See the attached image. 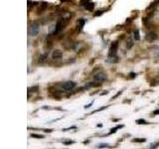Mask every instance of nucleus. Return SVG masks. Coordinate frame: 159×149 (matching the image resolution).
Masks as SVG:
<instances>
[{
  "label": "nucleus",
  "mask_w": 159,
  "mask_h": 149,
  "mask_svg": "<svg viewBox=\"0 0 159 149\" xmlns=\"http://www.w3.org/2000/svg\"><path fill=\"white\" fill-rule=\"evenodd\" d=\"M62 57H63V53L60 51V50H56V51H54L52 54V58L54 60H60V59H62Z\"/></svg>",
  "instance_id": "6e6552de"
},
{
  "label": "nucleus",
  "mask_w": 159,
  "mask_h": 149,
  "mask_svg": "<svg viewBox=\"0 0 159 149\" xmlns=\"http://www.w3.org/2000/svg\"><path fill=\"white\" fill-rule=\"evenodd\" d=\"M76 86H77V84L75 83V82L68 81L66 83H64L61 87H62V88L64 89V91H72L74 88H76Z\"/></svg>",
  "instance_id": "7ed1b4c3"
},
{
  "label": "nucleus",
  "mask_w": 159,
  "mask_h": 149,
  "mask_svg": "<svg viewBox=\"0 0 159 149\" xmlns=\"http://www.w3.org/2000/svg\"><path fill=\"white\" fill-rule=\"evenodd\" d=\"M40 31V26H39V23L38 22H33L29 27V35L30 36H37L38 33Z\"/></svg>",
  "instance_id": "f257e3e1"
},
{
  "label": "nucleus",
  "mask_w": 159,
  "mask_h": 149,
  "mask_svg": "<svg viewBox=\"0 0 159 149\" xmlns=\"http://www.w3.org/2000/svg\"><path fill=\"white\" fill-rule=\"evenodd\" d=\"M107 147H109V144H107V143H101V144H98V148H107Z\"/></svg>",
  "instance_id": "ddd939ff"
},
{
  "label": "nucleus",
  "mask_w": 159,
  "mask_h": 149,
  "mask_svg": "<svg viewBox=\"0 0 159 149\" xmlns=\"http://www.w3.org/2000/svg\"><path fill=\"white\" fill-rule=\"evenodd\" d=\"M82 5H84L86 8L89 10V11H93L94 8V3L93 2H89V1H82L81 2Z\"/></svg>",
  "instance_id": "0eeeda50"
},
{
  "label": "nucleus",
  "mask_w": 159,
  "mask_h": 149,
  "mask_svg": "<svg viewBox=\"0 0 159 149\" xmlns=\"http://www.w3.org/2000/svg\"><path fill=\"white\" fill-rule=\"evenodd\" d=\"M64 143L65 144H72V143H74V141H72V140H70V141H64Z\"/></svg>",
  "instance_id": "412c9836"
},
{
  "label": "nucleus",
  "mask_w": 159,
  "mask_h": 149,
  "mask_svg": "<svg viewBox=\"0 0 159 149\" xmlns=\"http://www.w3.org/2000/svg\"><path fill=\"white\" fill-rule=\"evenodd\" d=\"M64 20L65 19H60L58 20V22L55 26V30H54V34H58L60 33L63 30V28L65 27V23H64Z\"/></svg>",
  "instance_id": "39448f33"
},
{
  "label": "nucleus",
  "mask_w": 159,
  "mask_h": 149,
  "mask_svg": "<svg viewBox=\"0 0 159 149\" xmlns=\"http://www.w3.org/2000/svg\"><path fill=\"white\" fill-rule=\"evenodd\" d=\"M153 114L154 115H156V114H159V109H156V111H153Z\"/></svg>",
  "instance_id": "aec40b11"
},
{
  "label": "nucleus",
  "mask_w": 159,
  "mask_h": 149,
  "mask_svg": "<svg viewBox=\"0 0 159 149\" xmlns=\"http://www.w3.org/2000/svg\"><path fill=\"white\" fill-rule=\"evenodd\" d=\"M132 141L133 142H139V143H141V142H145L146 139L145 138H135V139H133Z\"/></svg>",
  "instance_id": "4468645a"
},
{
  "label": "nucleus",
  "mask_w": 159,
  "mask_h": 149,
  "mask_svg": "<svg viewBox=\"0 0 159 149\" xmlns=\"http://www.w3.org/2000/svg\"><path fill=\"white\" fill-rule=\"evenodd\" d=\"M31 137H33V138H44V135H41V134H35V133H32V134H31Z\"/></svg>",
  "instance_id": "dca6fc26"
},
{
  "label": "nucleus",
  "mask_w": 159,
  "mask_h": 149,
  "mask_svg": "<svg viewBox=\"0 0 159 149\" xmlns=\"http://www.w3.org/2000/svg\"><path fill=\"white\" fill-rule=\"evenodd\" d=\"M38 86H36V87H33V88H31L30 89H31V91H33V93H36L37 91H38Z\"/></svg>",
  "instance_id": "f3484780"
},
{
  "label": "nucleus",
  "mask_w": 159,
  "mask_h": 149,
  "mask_svg": "<svg viewBox=\"0 0 159 149\" xmlns=\"http://www.w3.org/2000/svg\"><path fill=\"white\" fill-rule=\"evenodd\" d=\"M120 93H121V92H118V93H117L116 94V96H114V97H113V98H116V97H118V96H119V94H120Z\"/></svg>",
  "instance_id": "4be33fe9"
},
{
  "label": "nucleus",
  "mask_w": 159,
  "mask_h": 149,
  "mask_svg": "<svg viewBox=\"0 0 159 149\" xmlns=\"http://www.w3.org/2000/svg\"><path fill=\"white\" fill-rule=\"evenodd\" d=\"M136 123H137V124H148V123L146 122L145 119H143V118L137 119V120H136Z\"/></svg>",
  "instance_id": "2eb2a0df"
},
{
  "label": "nucleus",
  "mask_w": 159,
  "mask_h": 149,
  "mask_svg": "<svg viewBox=\"0 0 159 149\" xmlns=\"http://www.w3.org/2000/svg\"><path fill=\"white\" fill-rule=\"evenodd\" d=\"M117 48H118V44L117 42H112L111 43V46L109 48V53H108V56L111 57V58H114L116 55V52H117Z\"/></svg>",
  "instance_id": "20e7f679"
},
{
  "label": "nucleus",
  "mask_w": 159,
  "mask_h": 149,
  "mask_svg": "<svg viewBox=\"0 0 159 149\" xmlns=\"http://www.w3.org/2000/svg\"><path fill=\"white\" fill-rule=\"evenodd\" d=\"M133 38L135 41H138L139 39H140V35H139V30L138 29H135L133 32Z\"/></svg>",
  "instance_id": "9b49d317"
},
{
  "label": "nucleus",
  "mask_w": 159,
  "mask_h": 149,
  "mask_svg": "<svg viewBox=\"0 0 159 149\" xmlns=\"http://www.w3.org/2000/svg\"><path fill=\"white\" fill-rule=\"evenodd\" d=\"M157 38H158L157 35L154 33V32H149V33L146 34V36H145V40H146L147 42H149V43L154 42Z\"/></svg>",
  "instance_id": "423d86ee"
},
{
  "label": "nucleus",
  "mask_w": 159,
  "mask_h": 149,
  "mask_svg": "<svg viewBox=\"0 0 159 149\" xmlns=\"http://www.w3.org/2000/svg\"><path fill=\"white\" fill-rule=\"evenodd\" d=\"M84 23H86V21H84V19H80L78 21V29L81 31V30L83 29V27L84 26Z\"/></svg>",
  "instance_id": "9d476101"
},
{
  "label": "nucleus",
  "mask_w": 159,
  "mask_h": 149,
  "mask_svg": "<svg viewBox=\"0 0 159 149\" xmlns=\"http://www.w3.org/2000/svg\"><path fill=\"white\" fill-rule=\"evenodd\" d=\"M102 13V10H99V11H98V13H94V16H99Z\"/></svg>",
  "instance_id": "a211bd4d"
},
{
  "label": "nucleus",
  "mask_w": 159,
  "mask_h": 149,
  "mask_svg": "<svg viewBox=\"0 0 159 149\" xmlns=\"http://www.w3.org/2000/svg\"><path fill=\"white\" fill-rule=\"evenodd\" d=\"M129 76H130V78H135L136 77V74H134V73H130V74H129Z\"/></svg>",
  "instance_id": "6ab92c4d"
},
{
  "label": "nucleus",
  "mask_w": 159,
  "mask_h": 149,
  "mask_svg": "<svg viewBox=\"0 0 159 149\" xmlns=\"http://www.w3.org/2000/svg\"><path fill=\"white\" fill-rule=\"evenodd\" d=\"M107 79V74L104 72H99L93 76V79L98 83H102Z\"/></svg>",
  "instance_id": "f03ea898"
},
{
  "label": "nucleus",
  "mask_w": 159,
  "mask_h": 149,
  "mask_svg": "<svg viewBox=\"0 0 159 149\" xmlns=\"http://www.w3.org/2000/svg\"><path fill=\"white\" fill-rule=\"evenodd\" d=\"M158 146H159V143L158 142H153V143H150V145H149V148H150V149H156Z\"/></svg>",
  "instance_id": "f8f14e48"
},
{
  "label": "nucleus",
  "mask_w": 159,
  "mask_h": 149,
  "mask_svg": "<svg viewBox=\"0 0 159 149\" xmlns=\"http://www.w3.org/2000/svg\"><path fill=\"white\" fill-rule=\"evenodd\" d=\"M151 52L154 57L159 58V46H153L151 48Z\"/></svg>",
  "instance_id": "1a4fd4ad"
}]
</instances>
